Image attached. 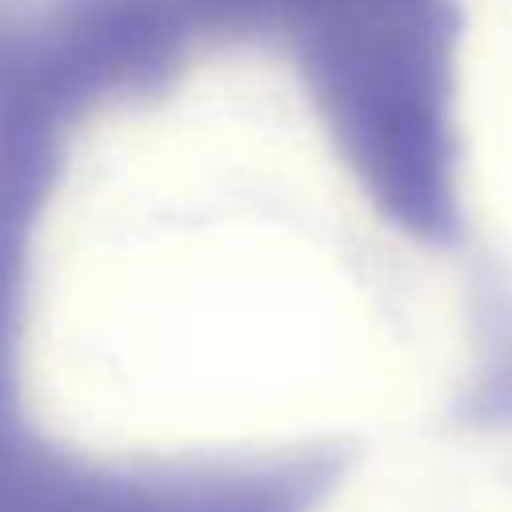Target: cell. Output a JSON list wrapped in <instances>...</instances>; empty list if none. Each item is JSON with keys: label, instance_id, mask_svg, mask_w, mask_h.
<instances>
[{"label": "cell", "instance_id": "6da1fadb", "mask_svg": "<svg viewBox=\"0 0 512 512\" xmlns=\"http://www.w3.org/2000/svg\"><path fill=\"white\" fill-rule=\"evenodd\" d=\"M48 176L20 300L48 436L260 468L396 436L460 376L448 272L264 44H200L92 100Z\"/></svg>", "mask_w": 512, "mask_h": 512}, {"label": "cell", "instance_id": "3957f363", "mask_svg": "<svg viewBox=\"0 0 512 512\" xmlns=\"http://www.w3.org/2000/svg\"><path fill=\"white\" fill-rule=\"evenodd\" d=\"M316 512H512V428L392 444Z\"/></svg>", "mask_w": 512, "mask_h": 512}, {"label": "cell", "instance_id": "7a4b0ae2", "mask_svg": "<svg viewBox=\"0 0 512 512\" xmlns=\"http://www.w3.org/2000/svg\"><path fill=\"white\" fill-rule=\"evenodd\" d=\"M448 148L472 244L512 292V0H448Z\"/></svg>", "mask_w": 512, "mask_h": 512}]
</instances>
